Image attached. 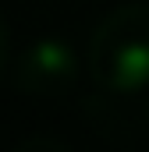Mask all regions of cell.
I'll use <instances>...</instances> for the list:
<instances>
[{
    "label": "cell",
    "mask_w": 149,
    "mask_h": 152,
    "mask_svg": "<svg viewBox=\"0 0 149 152\" xmlns=\"http://www.w3.org/2000/svg\"><path fill=\"white\" fill-rule=\"evenodd\" d=\"M78 75H82V57L64 36H46L32 39L18 64H14V81L21 92H32V96H68L74 85H78Z\"/></svg>",
    "instance_id": "cell-2"
},
{
    "label": "cell",
    "mask_w": 149,
    "mask_h": 152,
    "mask_svg": "<svg viewBox=\"0 0 149 152\" xmlns=\"http://www.w3.org/2000/svg\"><path fill=\"white\" fill-rule=\"evenodd\" d=\"M14 152H71V145H68L64 138H57V134L39 131V134H29L25 142H18Z\"/></svg>",
    "instance_id": "cell-3"
},
{
    "label": "cell",
    "mask_w": 149,
    "mask_h": 152,
    "mask_svg": "<svg viewBox=\"0 0 149 152\" xmlns=\"http://www.w3.org/2000/svg\"><path fill=\"white\" fill-rule=\"evenodd\" d=\"M89 71L110 92H139L149 85V4H121L96 25Z\"/></svg>",
    "instance_id": "cell-1"
},
{
    "label": "cell",
    "mask_w": 149,
    "mask_h": 152,
    "mask_svg": "<svg viewBox=\"0 0 149 152\" xmlns=\"http://www.w3.org/2000/svg\"><path fill=\"white\" fill-rule=\"evenodd\" d=\"M7 60H11V28H7V18L0 14V75H4Z\"/></svg>",
    "instance_id": "cell-4"
}]
</instances>
